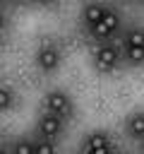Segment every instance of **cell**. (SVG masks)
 <instances>
[{
	"mask_svg": "<svg viewBox=\"0 0 144 154\" xmlns=\"http://www.w3.org/2000/svg\"><path fill=\"white\" fill-rule=\"evenodd\" d=\"M118 63H120V51L110 43H103L94 55V65H96L98 72H110V70L118 67Z\"/></svg>",
	"mask_w": 144,
	"mask_h": 154,
	"instance_id": "6da1fadb",
	"label": "cell"
},
{
	"mask_svg": "<svg viewBox=\"0 0 144 154\" xmlns=\"http://www.w3.org/2000/svg\"><path fill=\"white\" fill-rule=\"evenodd\" d=\"M46 111L48 113H53V116H62V113H67L70 111V99H67V94L65 91H48L46 94Z\"/></svg>",
	"mask_w": 144,
	"mask_h": 154,
	"instance_id": "7a4b0ae2",
	"label": "cell"
},
{
	"mask_svg": "<svg viewBox=\"0 0 144 154\" xmlns=\"http://www.w3.org/2000/svg\"><path fill=\"white\" fill-rule=\"evenodd\" d=\"M36 63H38L41 70L53 72V70L60 65V51H58L55 46H43V48L36 53Z\"/></svg>",
	"mask_w": 144,
	"mask_h": 154,
	"instance_id": "3957f363",
	"label": "cell"
},
{
	"mask_svg": "<svg viewBox=\"0 0 144 154\" xmlns=\"http://www.w3.org/2000/svg\"><path fill=\"white\" fill-rule=\"evenodd\" d=\"M38 132L43 135V140L58 137V135L62 132V120H60V116H53V113L41 116V120H38Z\"/></svg>",
	"mask_w": 144,
	"mask_h": 154,
	"instance_id": "277c9868",
	"label": "cell"
},
{
	"mask_svg": "<svg viewBox=\"0 0 144 154\" xmlns=\"http://www.w3.org/2000/svg\"><path fill=\"white\" fill-rule=\"evenodd\" d=\"M108 147H110V140H108V135H106V132H101V130H96V132H91V135L86 137V152L108 149Z\"/></svg>",
	"mask_w": 144,
	"mask_h": 154,
	"instance_id": "5b68a950",
	"label": "cell"
},
{
	"mask_svg": "<svg viewBox=\"0 0 144 154\" xmlns=\"http://www.w3.org/2000/svg\"><path fill=\"white\" fill-rule=\"evenodd\" d=\"M98 24H101V29H106L108 34H113V31H118V26H120V14L113 12V10H106Z\"/></svg>",
	"mask_w": 144,
	"mask_h": 154,
	"instance_id": "8992f818",
	"label": "cell"
},
{
	"mask_svg": "<svg viewBox=\"0 0 144 154\" xmlns=\"http://www.w3.org/2000/svg\"><path fill=\"white\" fill-rule=\"evenodd\" d=\"M127 132H130L134 140H139V137L144 135V118H142V113H132V116L127 118Z\"/></svg>",
	"mask_w": 144,
	"mask_h": 154,
	"instance_id": "52a82bcc",
	"label": "cell"
},
{
	"mask_svg": "<svg viewBox=\"0 0 144 154\" xmlns=\"http://www.w3.org/2000/svg\"><path fill=\"white\" fill-rule=\"evenodd\" d=\"M103 12H106V7H103V5H86V7H84V22H86L89 26H94V24H98V22H101Z\"/></svg>",
	"mask_w": 144,
	"mask_h": 154,
	"instance_id": "ba28073f",
	"label": "cell"
},
{
	"mask_svg": "<svg viewBox=\"0 0 144 154\" xmlns=\"http://www.w3.org/2000/svg\"><path fill=\"white\" fill-rule=\"evenodd\" d=\"M125 46H127V48H144V34H142L139 26H134V29L127 31V36H125Z\"/></svg>",
	"mask_w": 144,
	"mask_h": 154,
	"instance_id": "9c48e42d",
	"label": "cell"
},
{
	"mask_svg": "<svg viewBox=\"0 0 144 154\" xmlns=\"http://www.w3.org/2000/svg\"><path fill=\"white\" fill-rule=\"evenodd\" d=\"M34 154H58V149H55V144H53V140H38V142H34Z\"/></svg>",
	"mask_w": 144,
	"mask_h": 154,
	"instance_id": "30bf717a",
	"label": "cell"
},
{
	"mask_svg": "<svg viewBox=\"0 0 144 154\" xmlns=\"http://www.w3.org/2000/svg\"><path fill=\"white\" fill-rule=\"evenodd\" d=\"M12 101H14V94H12V89H7V87H0V111L10 108V106H12Z\"/></svg>",
	"mask_w": 144,
	"mask_h": 154,
	"instance_id": "8fae6325",
	"label": "cell"
},
{
	"mask_svg": "<svg viewBox=\"0 0 144 154\" xmlns=\"http://www.w3.org/2000/svg\"><path fill=\"white\" fill-rule=\"evenodd\" d=\"M14 154H34V142L19 140V142L14 144Z\"/></svg>",
	"mask_w": 144,
	"mask_h": 154,
	"instance_id": "7c38bea8",
	"label": "cell"
},
{
	"mask_svg": "<svg viewBox=\"0 0 144 154\" xmlns=\"http://www.w3.org/2000/svg\"><path fill=\"white\" fill-rule=\"evenodd\" d=\"M125 55H127V60H132V63H142L144 48H127V46H125Z\"/></svg>",
	"mask_w": 144,
	"mask_h": 154,
	"instance_id": "4fadbf2b",
	"label": "cell"
},
{
	"mask_svg": "<svg viewBox=\"0 0 144 154\" xmlns=\"http://www.w3.org/2000/svg\"><path fill=\"white\" fill-rule=\"evenodd\" d=\"M2 26H5V14L0 12V31H2Z\"/></svg>",
	"mask_w": 144,
	"mask_h": 154,
	"instance_id": "5bb4252c",
	"label": "cell"
},
{
	"mask_svg": "<svg viewBox=\"0 0 144 154\" xmlns=\"http://www.w3.org/2000/svg\"><path fill=\"white\" fill-rule=\"evenodd\" d=\"M0 154H5V152H2V149H0Z\"/></svg>",
	"mask_w": 144,
	"mask_h": 154,
	"instance_id": "9a60e30c",
	"label": "cell"
}]
</instances>
